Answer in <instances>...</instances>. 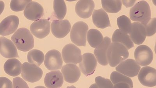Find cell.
<instances>
[{
    "label": "cell",
    "instance_id": "7402d4cb",
    "mask_svg": "<svg viewBox=\"0 0 156 88\" xmlns=\"http://www.w3.org/2000/svg\"><path fill=\"white\" fill-rule=\"evenodd\" d=\"M93 22L96 27L105 29L111 26L108 15L103 9L95 10L93 13Z\"/></svg>",
    "mask_w": 156,
    "mask_h": 88
},
{
    "label": "cell",
    "instance_id": "f35d334b",
    "mask_svg": "<svg viewBox=\"0 0 156 88\" xmlns=\"http://www.w3.org/2000/svg\"><path fill=\"white\" fill-rule=\"evenodd\" d=\"M89 88H98L97 86V85L96 84V83L93 84Z\"/></svg>",
    "mask_w": 156,
    "mask_h": 88
},
{
    "label": "cell",
    "instance_id": "e575fe53",
    "mask_svg": "<svg viewBox=\"0 0 156 88\" xmlns=\"http://www.w3.org/2000/svg\"><path fill=\"white\" fill-rule=\"evenodd\" d=\"M0 88H13L12 82L5 77H0Z\"/></svg>",
    "mask_w": 156,
    "mask_h": 88
},
{
    "label": "cell",
    "instance_id": "ba28073f",
    "mask_svg": "<svg viewBox=\"0 0 156 88\" xmlns=\"http://www.w3.org/2000/svg\"><path fill=\"white\" fill-rule=\"evenodd\" d=\"M136 62L142 66L151 64L154 59V53L151 48L146 45H140L136 47L134 52Z\"/></svg>",
    "mask_w": 156,
    "mask_h": 88
},
{
    "label": "cell",
    "instance_id": "8d00e7d4",
    "mask_svg": "<svg viewBox=\"0 0 156 88\" xmlns=\"http://www.w3.org/2000/svg\"><path fill=\"white\" fill-rule=\"evenodd\" d=\"M136 1H122V2L123 3V5L125 6L126 8H128L132 6L133 4L135 3V2H136Z\"/></svg>",
    "mask_w": 156,
    "mask_h": 88
},
{
    "label": "cell",
    "instance_id": "d6a6232c",
    "mask_svg": "<svg viewBox=\"0 0 156 88\" xmlns=\"http://www.w3.org/2000/svg\"><path fill=\"white\" fill-rule=\"evenodd\" d=\"M95 81L98 88H113L114 85L109 79L98 76L95 78Z\"/></svg>",
    "mask_w": 156,
    "mask_h": 88
},
{
    "label": "cell",
    "instance_id": "30bf717a",
    "mask_svg": "<svg viewBox=\"0 0 156 88\" xmlns=\"http://www.w3.org/2000/svg\"><path fill=\"white\" fill-rule=\"evenodd\" d=\"M97 65V60L94 54L86 53L83 54L82 61L79 64V68L86 76L94 73Z\"/></svg>",
    "mask_w": 156,
    "mask_h": 88
},
{
    "label": "cell",
    "instance_id": "7c38bea8",
    "mask_svg": "<svg viewBox=\"0 0 156 88\" xmlns=\"http://www.w3.org/2000/svg\"><path fill=\"white\" fill-rule=\"evenodd\" d=\"M138 78L143 86L153 87L156 85V71L155 68L149 66L142 68L139 72Z\"/></svg>",
    "mask_w": 156,
    "mask_h": 88
},
{
    "label": "cell",
    "instance_id": "60d3db41",
    "mask_svg": "<svg viewBox=\"0 0 156 88\" xmlns=\"http://www.w3.org/2000/svg\"><path fill=\"white\" fill-rule=\"evenodd\" d=\"M66 88H76L74 86H68Z\"/></svg>",
    "mask_w": 156,
    "mask_h": 88
},
{
    "label": "cell",
    "instance_id": "ab89813d",
    "mask_svg": "<svg viewBox=\"0 0 156 88\" xmlns=\"http://www.w3.org/2000/svg\"><path fill=\"white\" fill-rule=\"evenodd\" d=\"M34 88H46V87H44V86H37V87H35Z\"/></svg>",
    "mask_w": 156,
    "mask_h": 88
},
{
    "label": "cell",
    "instance_id": "3957f363",
    "mask_svg": "<svg viewBox=\"0 0 156 88\" xmlns=\"http://www.w3.org/2000/svg\"><path fill=\"white\" fill-rule=\"evenodd\" d=\"M130 19L144 25L151 19V11L150 5L145 1L138 2L131 8L129 12Z\"/></svg>",
    "mask_w": 156,
    "mask_h": 88
},
{
    "label": "cell",
    "instance_id": "8992f818",
    "mask_svg": "<svg viewBox=\"0 0 156 88\" xmlns=\"http://www.w3.org/2000/svg\"><path fill=\"white\" fill-rule=\"evenodd\" d=\"M62 54L64 62L66 64L76 65L82 61V56L80 49L72 44L66 45L64 47Z\"/></svg>",
    "mask_w": 156,
    "mask_h": 88
},
{
    "label": "cell",
    "instance_id": "cb8c5ba5",
    "mask_svg": "<svg viewBox=\"0 0 156 88\" xmlns=\"http://www.w3.org/2000/svg\"><path fill=\"white\" fill-rule=\"evenodd\" d=\"M112 41L113 42L120 43L128 50L134 46L129 35L120 29H117L114 32L112 35Z\"/></svg>",
    "mask_w": 156,
    "mask_h": 88
},
{
    "label": "cell",
    "instance_id": "74e56055",
    "mask_svg": "<svg viewBox=\"0 0 156 88\" xmlns=\"http://www.w3.org/2000/svg\"><path fill=\"white\" fill-rule=\"evenodd\" d=\"M5 3L2 1H0V15L2 13L5 9Z\"/></svg>",
    "mask_w": 156,
    "mask_h": 88
},
{
    "label": "cell",
    "instance_id": "4dcf8cb0",
    "mask_svg": "<svg viewBox=\"0 0 156 88\" xmlns=\"http://www.w3.org/2000/svg\"><path fill=\"white\" fill-rule=\"evenodd\" d=\"M32 1H12L10 4L11 9L14 12H18L23 10Z\"/></svg>",
    "mask_w": 156,
    "mask_h": 88
},
{
    "label": "cell",
    "instance_id": "5bb4252c",
    "mask_svg": "<svg viewBox=\"0 0 156 88\" xmlns=\"http://www.w3.org/2000/svg\"><path fill=\"white\" fill-rule=\"evenodd\" d=\"M71 28L70 22L67 20H54L51 24V33L57 38H63L70 32Z\"/></svg>",
    "mask_w": 156,
    "mask_h": 88
},
{
    "label": "cell",
    "instance_id": "52a82bcc",
    "mask_svg": "<svg viewBox=\"0 0 156 88\" xmlns=\"http://www.w3.org/2000/svg\"><path fill=\"white\" fill-rule=\"evenodd\" d=\"M116 70L122 75L129 77L137 76L140 69V66L136 61L128 59L122 61L116 67Z\"/></svg>",
    "mask_w": 156,
    "mask_h": 88
},
{
    "label": "cell",
    "instance_id": "4fadbf2b",
    "mask_svg": "<svg viewBox=\"0 0 156 88\" xmlns=\"http://www.w3.org/2000/svg\"><path fill=\"white\" fill-rule=\"evenodd\" d=\"M19 24V19L15 15H10L5 18L0 23V35L6 36L14 33Z\"/></svg>",
    "mask_w": 156,
    "mask_h": 88
},
{
    "label": "cell",
    "instance_id": "ffe728a7",
    "mask_svg": "<svg viewBox=\"0 0 156 88\" xmlns=\"http://www.w3.org/2000/svg\"><path fill=\"white\" fill-rule=\"evenodd\" d=\"M94 7V3L93 1H80L76 4L75 10L79 17L87 19L91 16Z\"/></svg>",
    "mask_w": 156,
    "mask_h": 88
},
{
    "label": "cell",
    "instance_id": "603a6c76",
    "mask_svg": "<svg viewBox=\"0 0 156 88\" xmlns=\"http://www.w3.org/2000/svg\"><path fill=\"white\" fill-rule=\"evenodd\" d=\"M22 65L19 60L15 58L10 59L4 64V68L5 73L9 76H19L21 72Z\"/></svg>",
    "mask_w": 156,
    "mask_h": 88
},
{
    "label": "cell",
    "instance_id": "83f0119b",
    "mask_svg": "<svg viewBox=\"0 0 156 88\" xmlns=\"http://www.w3.org/2000/svg\"><path fill=\"white\" fill-rule=\"evenodd\" d=\"M54 10L55 17L59 20H62L66 15L67 8L64 1H54Z\"/></svg>",
    "mask_w": 156,
    "mask_h": 88
},
{
    "label": "cell",
    "instance_id": "f1b7e54d",
    "mask_svg": "<svg viewBox=\"0 0 156 88\" xmlns=\"http://www.w3.org/2000/svg\"><path fill=\"white\" fill-rule=\"evenodd\" d=\"M110 79L113 84L115 85L119 82H125L132 87H133V82L130 78L116 71H114L111 74Z\"/></svg>",
    "mask_w": 156,
    "mask_h": 88
},
{
    "label": "cell",
    "instance_id": "4316f807",
    "mask_svg": "<svg viewBox=\"0 0 156 88\" xmlns=\"http://www.w3.org/2000/svg\"><path fill=\"white\" fill-rule=\"evenodd\" d=\"M101 4L104 10L109 13H116L122 9L121 1H101Z\"/></svg>",
    "mask_w": 156,
    "mask_h": 88
},
{
    "label": "cell",
    "instance_id": "d6986e66",
    "mask_svg": "<svg viewBox=\"0 0 156 88\" xmlns=\"http://www.w3.org/2000/svg\"><path fill=\"white\" fill-rule=\"evenodd\" d=\"M111 44V39L108 37H106L104 38L101 44L94 50V54L97 61L100 65L103 66L108 65L107 53L108 47Z\"/></svg>",
    "mask_w": 156,
    "mask_h": 88
},
{
    "label": "cell",
    "instance_id": "6da1fadb",
    "mask_svg": "<svg viewBox=\"0 0 156 88\" xmlns=\"http://www.w3.org/2000/svg\"><path fill=\"white\" fill-rule=\"evenodd\" d=\"M11 38L20 51L27 52L34 47V38L29 29L26 28L18 29Z\"/></svg>",
    "mask_w": 156,
    "mask_h": 88
},
{
    "label": "cell",
    "instance_id": "484cf974",
    "mask_svg": "<svg viewBox=\"0 0 156 88\" xmlns=\"http://www.w3.org/2000/svg\"><path fill=\"white\" fill-rule=\"evenodd\" d=\"M44 57V53L37 50H32L27 54V60L29 63L38 67L43 63Z\"/></svg>",
    "mask_w": 156,
    "mask_h": 88
},
{
    "label": "cell",
    "instance_id": "d590c367",
    "mask_svg": "<svg viewBox=\"0 0 156 88\" xmlns=\"http://www.w3.org/2000/svg\"><path fill=\"white\" fill-rule=\"evenodd\" d=\"M113 88H133L127 83L125 82H119L114 85Z\"/></svg>",
    "mask_w": 156,
    "mask_h": 88
},
{
    "label": "cell",
    "instance_id": "836d02e7",
    "mask_svg": "<svg viewBox=\"0 0 156 88\" xmlns=\"http://www.w3.org/2000/svg\"><path fill=\"white\" fill-rule=\"evenodd\" d=\"M13 88H29L26 82L19 77L13 78Z\"/></svg>",
    "mask_w": 156,
    "mask_h": 88
},
{
    "label": "cell",
    "instance_id": "7a4b0ae2",
    "mask_svg": "<svg viewBox=\"0 0 156 88\" xmlns=\"http://www.w3.org/2000/svg\"><path fill=\"white\" fill-rule=\"evenodd\" d=\"M129 55L127 49L119 43L113 42L108 47L107 53L108 63L112 68L124 61Z\"/></svg>",
    "mask_w": 156,
    "mask_h": 88
},
{
    "label": "cell",
    "instance_id": "d4e9b609",
    "mask_svg": "<svg viewBox=\"0 0 156 88\" xmlns=\"http://www.w3.org/2000/svg\"><path fill=\"white\" fill-rule=\"evenodd\" d=\"M87 39L90 46L96 48L102 42L104 37L101 32L98 30L90 29L88 31Z\"/></svg>",
    "mask_w": 156,
    "mask_h": 88
},
{
    "label": "cell",
    "instance_id": "9c48e42d",
    "mask_svg": "<svg viewBox=\"0 0 156 88\" xmlns=\"http://www.w3.org/2000/svg\"><path fill=\"white\" fill-rule=\"evenodd\" d=\"M63 61L60 52L56 50H51L46 54L44 65L50 71L60 69Z\"/></svg>",
    "mask_w": 156,
    "mask_h": 88
},
{
    "label": "cell",
    "instance_id": "277c9868",
    "mask_svg": "<svg viewBox=\"0 0 156 88\" xmlns=\"http://www.w3.org/2000/svg\"><path fill=\"white\" fill-rule=\"evenodd\" d=\"M88 29V26L84 22H76L73 25L71 30V41L78 46H85Z\"/></svg>",
    "mask_w": 156,
    "mask_h": 88
},
{
    "label": "cell",
    "instance_id": "ac0fdd59",
    "mask_svg": "<svg viewBox=\"0 0 156 88\" xmlns=\"http://www.w3.org/2000/svg\"><path fill=\"white\" fill-rule=\"evenodd\" d=\"M64 79L66 82L73 83L77 82L81 75L80 70L76 65L68 64L64 65L61 69Z\"/></svg>",
    "mask_w": 156,
    "mask_h": 88
},
{
    "label": "cell",
    "instance_id": "44dd1931",
    "mask_svg": "<svg viewBox=\"0 0 156 88\" xmlns=\"http://www.w3.org/2000/svg\"><path fill=\"white\" fill-rule=\"evenodd\" d=\"M63 82V76L59 71L48 72L44 77V84L47 88H60Z\"/></svg>",
    "mask_w": 156,
    "mask_h": 88
},
{
    "label": "cell",
    "instance_id": "8fae6325",
    "mask_svg": "<svg viewBox=\"0 0 156 88\" xmlns=\"http://www.w3.org/2000/svg\"><path fill=\"white\" fill-rule=\"evenodd\" d=\"M50 24L51 22L47 19L39 20L32 24L30 31L37 38H44L50 33Z\"/></svg>",
    "mask_w": 156,
    "mask_h": 88
},
{
    "label": "cell",
    "instance_id": "f546056e",
    "mask_svg": "<svg viewBox=\"0 0 156 88\" xmlns=\"http://www.w3.org/2000/svg\"><path fill=\"white\" fill-rule=\"evenodd\" d=\"M117 22L120 30L126 34L129 33L132 24L129 17L125 15H122L117 19Z\"/></svg>",
    "mask_w": 156,
    "mask_h": 88
},
{
    "label": "cell",
    "instance_id": "2e32d148",
    "mask_svg": "<svg viewBox=\"0 0 156 88\" xmlns=\"http://www.w3.org/2000/svg\"><path fill=\"white\" fill-rule=\"evenodd\" d=\"M0 54L5 58H19L16 47L6 38L0 37Z\"/></svg>",
    "mask_w": 156,
    "mask_h": 88
},
{
    "label": "cell",
    "instance_id": "1f68e13d",
    "mask_svg": "<svg viewBox=\"0 0 156 88\" xmlns=\"http://www.w3.org/2000/svg\"><path fill=\"white\" fill-rule=\"evenodd\" d=\"M156 18H152L146 24L143 25L145 29L146 36L150 37L156 33Z\"/></svg>",
    "mask_w": 156,
    "mask_h": 88
},
{
    "label": "cell",
    "instance_id": "5b68a950",
    "mask_svg": "<svg viewBox=\"0 0 156 88\" xmlns=\"http://www.w3.org/2000/svg\"><path fill=\"white\" fill-rule=\"evenodd\" d=\"M22 76L25 80L35 83L41 79L43 72L41 68L34 64L25 62L22 65Z\"/></svg>",
    "mask_w": 156,
    "mask_h": 88
},
{
    "label": "cell",
    "instance_id": "9a60e30c",
    "mask_svg": "<svg viewBox=\"0 0 156 88\" xmlns=\"http://www.w3.org/2000/svg\"><path fill=\"white\" fill-rule=\"evenodd\" d=\"M129 34L132 42L136 44H143L146 38V32L144 26L139 22H135L132 24Z\"/></svg>",
    "mask_w": 156,
    "mask_h": 88
},
{
    "label": "cell",
    "instance_id": "e0dca14e",
    "mask_svg": "<svg viewBox=\"0 0 156 88\" xmlns=\"http://www.w3.org/2000/svg\"><path fill=\"white\" fill-rule=\"evenodd\" d=\"M44 9L38 2L32 1L26 6L24 15L27 19L32 21L39 20L44 15Z\"/></svg>",
    "mask_w": 156,
    "mask_h": 88
}]
</instances>
